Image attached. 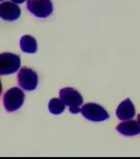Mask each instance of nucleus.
<instances>
[{"mask_svg":"<svg viewBox=\"0 0 140 159\" xmlns=\"http://www.w3.org/2000/svg\"><path fill=\"white\" fill-rule=\"evenodd\" d=\"M21 40V48L23 51L28 52H34L36 51V43L31 37H24Z\"/></svg>","mask_w":140,"mask_h":159,"instance_id":"f257e3e1","label":"nucleus"}]
</instances>
